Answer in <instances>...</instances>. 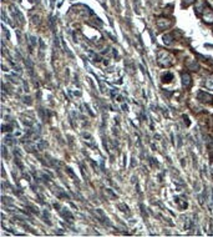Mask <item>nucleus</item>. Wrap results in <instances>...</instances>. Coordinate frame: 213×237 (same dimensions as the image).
Wrapping results in <instances>:
<instances>
[{
  "instance_id": "obj_1",
  "label": "nucleus",
  "mask_w": 213,
  "mask_h": 237,
  "mask_svg": "<svg viewBox=\"0 0 213 237\" xmlns=\"http://www.w3.org/2000/svg\"><path fill=\"white\" fill-rule=\"evenodd\" d=\"M198 99L202 101V102H212L213 101V96L207 94V92H199L198 94Z\"/></svg>"
},
{
  "instance_id": "obj_2",
  "label": "nucleus",
  "mask_w": 213,
  "mask_h": 237,
  "mask_svg": "<svg viewBox=\"0 0 213 237\" xmlns=\"http://www.w3.org/2000/svg\"><path fill=\"white\" fill-rule=\"evenodd\" d=\"M182 79H183V84H185L186 86L191 84V77H189V75H188L187 73H183V74H182Z\"/></svg>"
},
{
  "instance_id": "obj_3",
  "label": "nucleus",
  "mask_w": 213,
  "mask_h": 237,
  "mask_svg": "<svg viewBox=\"0 0 213 237\" xmlns=\"http://www.w3.org/2000/svg\"><path fill=\"white\" fill-rule=\"evenodd\" d=\"M169 80H172V74H169V73H167L163 77H162V81L163 82H168Z\"/></svg>"
},
{
  "instance_id": "obj_4",
  "label": "nucleus",
  "mask_w": 213,
  "mask_h": 237,
  "mask_svg": "<svg viewBox=\"0 0 213 237\" xmlns=\"http://www.w3.org/2000/svg\"><path fill=\"white\" fill-rule=\"evenodd\" d=\"M211 167H212V172H213V163H212V165H211Z\"/></svg>"
}]
</instances>
